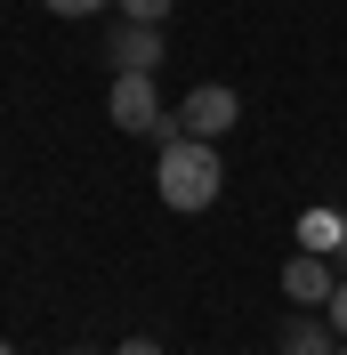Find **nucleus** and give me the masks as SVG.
I'll use <instances>...</instances> for the list:
<instances>
[{
  "label": "nucleus",
  "mask_w": 347,
  "mask_h": 355,
  "mask_svg": "<svg viewBox=\"0 0 347 355\" xmlns=\"http://www.w3.org/2000/svg\"><path fill=\"white\" fill-rule=\"evenodd\" d=\"M113 73H162V24H113Z\"/></svg>",
  "instance_id": "nucleus-5"
},
{
  "label": "nucleus",
  "mask_w": 347,
  "mask_h": 355,
  "mask_svg": "<svg viewBox=\"0 0 347 355\" xmlns=\"http://www.w3.org/2000/svg\"><path fill=\"white\" fill-rule=\"evenodd\" d=\"M282 355H339V331L315 323V315H299V323H282Z\"/></svg>",
  "instance_id": "nucleus-6"
},
{
  "label": "nucleus",
  "mask_w": 347,
  "mask_h": 355,
  "mask_svg": "<svg viewBox=\"0 0 347 355\" xmlns=\"http://www.w3.org/2000/svg\"><path fill=\"white\" fill-rule=\"evenodd\" d=\"M339 226H347V218H331V210L299 218V250H339Z\"/></svg>",
  "instance_id": "nucleus-7"
},
{
  "label": "nucleus",
  "mask_w": 347,
  "mask_h": 355,
  "mask_svg": "<svg viewBox=\"0 0 347 355\" xmlns=\"http://www.w3.org/2000/svg\"><path fill=\"white\" fill-rule=\"evenodd\" d=\"M323 315H331V331L347 339V275H339V291H331V307H323Z\"/></svg>",
  "instance_id": "nucleus-10"
},
{
  "label": "nucleus",
  "mask_w": 347,
  "mask_h": 355,
  "mask_svg": "<svg viewBox=\"0 0 347 355\" xmlns=\"http://www.w3.org/2000/svg\"><path fill=\"white\" fill-rule=\"evenodd\" d=\"M0 355H17V347H8V339H0Z\"/></svg>",
  "instance_id": "nucleus-13"
},
{
  "label": "nucleus",
  "mask_w": 347,
  "mask_h": 355,
  "mask_svg": "<svg viewBox=\"0 0 347 355\" xmlns=\"http://www.w3.org/2000/svg\"><path fill=\"white\" fill-rule=\"evenodd\" d=\"M339 355H347V339H339Z\"/></svg>",
  "instance_id": "nucleus-15"
},
{
  "label": "nucleus",
  "mask_w": 347,
  "mask_h": 355,
  "mask_svg": "<svg viewBox=\"0 0 347 355\" xmlns=\"http://www.w3.org/2000/svg\"><path fill=\"white\" fill-rule=\"evenodd\" d=\"M113 355H162V339H121Z\"/></svg>",
  "instance_id": "nucleus-11"
},
{
  "label": "nucleus",
  "mask_w": 347,
  "mask_h": 355,
  "mask_svg": "<svg viewBox=\"0 0 347 355\" xmlns=\"http://www.w3.org/2000/svg\"><path fill=\"white\" fill-rule=\"evenodd\" d=\"M153 194L162 210H210L226 194V162H218L210 137H170L162 154H153Z\"/></svg>",
  "instance_id": "nucleus-1"
},
{
  "label": "nucleus",
  "mask_w": 347,
  "mask_h": 355,
  "mask_svg": "<svg viewBox=\"0 0 347 355\" xmlns=\"http://www.w3.org/2000/svg\"><path fill=\"white\" fill-rule=\"evenodd\" d=\"M282 291H291L299 307H331V291H339V259H323V250H291Z\"/></svg>",
  "instance_id": "nucleus-4"
},
{
  "label": "nucleus",
  "mask_w": 347,
  "mask_h": 355,
  "mask_svg": "<svg viewBox=\"0 0 347 355\" xmlns=\"http://www.w3.org/2000/svg\"><path fill=\"white\" fill-rule=\"evenodd\" d=\"M121 17H130V24H162V17H170V0H121Z\"/></svg>",
  "instance_id": "nucleus-9"
},
{
  "label": "nucleus",
  "mask_w": 347,
  "mask_h": 355,
  "mask_svg": "<svg viewBox=\"0 0 347 355\" xmlns=\"http://www.w3.org/2000/svg\"><path fill=\"white\" fill-rule=\"evenodd\" d=\"M73 355H89V347H73Z\"/></svg>",
  "instance_id": "nucleus-14"
},
{
  "label": "nucleus",
  "mask_w": 347,
  "mask_h": 355,
  "mask_svg": "<svg viewBox=\"0 0 347 355\" xmlns=\"http://www.w3.org/2000/svg\"><path fill=\"white\" fill-rule=\"evenodd\" d=\"M178 121H186L194 137H210V146H218V137L242 121V97H235L226 81H194V89H186V105H178Z\"/></svg>",
  "instance_id": "nucleus-3"
},
{
  "label": "nucleus",
  "mask_w": 347,
  "mask_h": 355,
  "mask_svg": "<svg viewBox=\"0 0 347 355\" xmlns=\"http://www.w3.org/2000/svg\"><path fill=\"white\" fill-rule=\"evenodd\" d=\"M331 259H339V275H347V226H339V250H331Z\"/></svg>",
  "instance_id": "nucleus-12"
},
{
  "label": "nucleus",
  "mask_w": 347,
  "mask_h": 355,
  "mask_svg": "<svg viewBox=\"0 0 347 355\" xmlns=\"http://www.w3.org/2000/svg\"><path fill=\"white\" fill-rule=\"evenodd\" d=\"M105 113H113V130H130V137H153V121H162V89H153V73H113V97H105Z\"/></svg>",
  "instance_id": "nucleus-2"
},
{
  "label": "nucleus",
  "mask_w": 347,
  "mask_h": 355,
  "mask_svg": "<svg viewBox=\"0 0 347 355\" xmlns=\"http://www.w3.org/2000/svg\"><path fill=\"white\" fill-rule=\"evenodd\" d=\"M49 17H105V8H121V0H41Z\"/></svg>",
  "instance_id": "nucleus-8"
}]
</instances>
